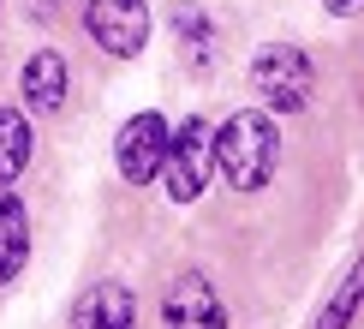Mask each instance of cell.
<instances>
[{
    "label": "cell",
    "instance_id": "cell-1",
    "mask_svg": "<svg viewBox=\"0 0 364 329\" xmlns=\"http://www.w3.org/2000/svg\"><path fill=\"white\" fill-rule=\"evenodd\" d=\"M281 162V126L269 108H239L221 126H209V168L233 192H263Z\"/></svg>",
    "mask_w": 364,
    "mask_h": 329
},
{
    "label": "cell",
    "instance_id": "cell-2",
    "mask_svg": "<svg viewBox=\"0 0 364 329\" xmlns=\"http://www.w3.org/2000/svg\"><path fill=\"white\" fill-rule=\"evenodd\" d=\"M251 84L257 96L269 102V114H299L311 108L316 96V66L305 48H293V42H269V48L251 54Z\"/></svg>",
    "mask_w": 364,
    "mask_h": 329
},
{
    "label": "cell",
    "instance_id": "cell-3",
    "mask_svg": "<svg viewBox=\"0 0 364 329\" xmlns=\"http://www.w3.org/2000/svg\"><path fill=\"white\" fill-rule=\"evenodd\" d=\"M209 120L203 114H186L179 126H168V156H161V186H168L173 204H197L209 186Z\"/></svg>",
    "mask_w": 364,
    "mask_h": 329
},
{
    "label": "cell",
    "instance_id": "cell-4",
    "mask_svg": "<svg viewBox=\"0 0 364 329\" xmlns=\"http://www.w3.org/2000/svg\"><path fill=\"white\" fill-rule=\"evenodd\" d=\"M84 30L102 54L138 60L149 42V0H84Z\"/></svg>",
    "mask_w": 364,
    "mask_h": 329
},
{
    "label": "cell",
    "instance_id": "cell-5",
    "mask_svg": "<svg viewBox=\"0 0 364 329\" xmlns=\"http://www.w3.org/2000/svg\"><path fill=\"white\" fill-rule=\"evenodd\" d=\"M161 156H168V114H156V108L132 114L126 126H119V138H114L119 179H126V186H156Z\"/></svg>",
    "mask_w": 364,
    "mask_h": 329
},
{
    "label": "cell",
    "instance_id": "cell-6",
    "mask_svg": "<svg viewBox=\"0 0 364 329\" xmlns=\"http://www.w3.org/2000/svg\"><path fill=\"white\" fill-rule=\"evenodd\" d=\"M161 318H168V329H227V306L203 269H179V281L161 299Z\"/></svg>",
    "mask_w": 364,
    "mask_h": 329
},
{
    "label": "cell",
    "instance_id": "cell-7",
    "mask_svg": "<svg viewBox=\"0 0 364 329\" xmlns=\"http://www.w3.org/2000/svg\"><path fill=\"white\" fill-rule=\"evenodd\" d=\"M72 329H138V299L126 281H90L72 299Z\"/></svg>",
    "mask_w": 364,
    "mask_h": 329
},
{
    "label": "cell",
    "instance_id": "cell-8",
    "mask_svg": "<svg viewBox=\"0 0 364 329\" xmlns=\"http://www.w3.org/2000/svg\"><path fill=\"white\" fill-rule=\"evenodd\" d=\"M18 90H24V108L30 114H60L66 108V54H54V48H36V54H24V66H18Z\"/></svg>",
    "mask_w": 364,
    "mask_h": 329
},
{
    "label": "cell",
    "instance_id": "cell-9",
    "mask_svg": "<svg viewBox=\"0 0 364 329\" xmlns=\"http://www.w3.org/2000/svg\"><path fill=\"white\" fill-rule=\"evenodd\" d=\"M24 263H30V209L0 186V288H12Z\"/></svg>",
    "mask_w": 364,
    "mask_h": 329
},
{
    "label": "cell",
    "instance_id": "cell-10",
    "mask_svg": "<svg viewBox=\"0 0 364 329\" xmlns=\"http://www.w3.org/2000/svg\"><path fill=\"white\" fill-rule=\"evenodd\" d=\"M36 156V126L24 108H0V186H18Z\"/></svg>",
    "mask_w": 364,
    "mask_h": 329
},
{
    "label": "cell",
    "instance_id": "cell-11",
    "mask_svg": "<svg viewBox=\"0 0 364 329\" xmlns=\"http://www.w3.org/2000/svg\"><path fill=\"white\" fill-rule=\"evenodd\" d=\"M173 36H179V54H186V66L197 78L215 72V24H209L203 6H173Z\"/></svg>",
    "mask_w": 364,
    "mask_h": 329
},
{
    "label": "cell",
    "instance_id": "cell-12",
    "mask_svg": "<svg viewBox=\"0 0 364 329\" xmlns=\"http://www.w3.org/2000/svg\"><path fill=\"white\" fill-rule=\"evenodd\" d=\"M353 311H358V269H346V276H341V293L328 299V311L316 318V329H346V323H353Z\"/></svg>",
    "mask_w": 364,
    "mask_h": 329
},
{
    "label": "cell",
    "instance_id": "cell-13",
    "mask_svg": "<svg viewBox=\"0 0 364 329\" xmlns=\"http://www.w3.org/2000/svg\"><path fill=\"white\" fill-rule=\"evenodd\" d=\"M54 12H60V0H24V19L30 24H48Z\"/></svg>",
    "mask_w": 364,
    "mask_h": 329
},
{
    "label": "cell",
    "instance_id": "cell-14",
    "mask_svg": "<svg viewBox=\"0 0 364 329\" xmlns=\"http://www.w3.org/2000/svg\"><path fill=\"white\" fill-rule=\"evenodd\" d=\"M323 6L335 12V19H353V12H358V0H323Z\"/></svg>",
    "mask_w": 364,
    "mask_h": 329
}]
</instances>
